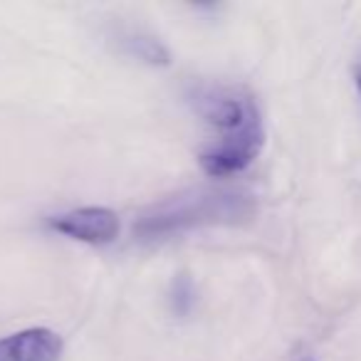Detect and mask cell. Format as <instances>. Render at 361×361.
<instances>
[{
  "instance_id": "1",
  "label": "cell",
  "mask_w": 361,
  "mask_h": 361,
  "mask_svg": "<svg viewBox=\"0 0 361 361\" xmlns=\"http://www.w3.org/2000/svg\"><path fill=\"white\" fill-rule=\"evenodd\" d=\"M196 111L218 131V144L201 151V169L213 178L245 171L265 144V129L257 104L238 87H198L193 92Z\"/></svg>"
},
{
  "instance_id": "2",
  "label": "cell",
  "mask_w": 361,
  "mask_h": 361,
  "mask_svg": "<svg viewBox=\"0 0 361 361\" xmlns=\"http://www.w3.org/2000/svg\"><path fill=\"white\" fill-rule=\"evenodd\" d=\"M252 196L243 191H191L154 206L139 218L134 231L141 238H164L198 226L240 223L252 216Z\"/></svg>"
},
{
  "instance_id": "3",
  "label": "cell",
  "mask_w": 361,
  "mask_h": 361,
  "mask_svg": "<svg viewBox=\"0 0 361 361\" xmlns=\"http://www.w3.org/2000/svg\"><path fill=\"white\" fill-rule=\"evenodd\" d=\"M50 228L72 238V240L90 243V245H106L119 235V216L111 208L87 206L55 216L50 221Z\"/></svg>"
},
{
  "instance_id": "4",
  "label": "cell",
  "mask_w": 361,
  "mask_h": 361,
  "mask_svg": "<svg viewBox=\"0 0 361 361\" xmlns=\"http://www.w3.org/2000/svg\"><path fill=\"white\" fill-rule=\"evenodd\" d=\"M62 339L52 329L35 326L0 339V361H57Z\"/></svg>"
},
{
  "instance_id": "5",
  "label": "cell",
  "mask_w": 361,
  "mask_h": 361,
  "mask_svg": "<svg viewBox=\"0 0 361 361\" xmlns=\"http://www.w3.org/2000/svg\"><path fill=\"white\" fill-rule=\"evenodd\" d=\"M119 47L124 55L134 57L139 62H146L151 67H166L171 62V52L159 37L146 35V32L139 30H126L119 35Z\"/></svg>"
},
{
  "instance_id": "6",
  "label": "cell",
  "mask_w": 361,
  "mask_h": 361,
  "mask_svg": "<svg viewBox=\"0 0 361 361\" xmlns=\"http://www.w3.org/2000/svg\"><path fill=\"white\" fill-rule=\"evenodd\" d=\"M193 300H196V290H193L191 277L178 275L173 280V287H171V307H173L176 314H188L193 307Z\"/></svg>"
},
{
  "instance_id": "7",
  "label": "cell",
  "mask_w": 361,
  "mask_h": 361,
  "mask_svg": "<svg viewBox=\"0 0 361 361\" xmlns=\"http://www.w3.org/2000/svg\"><path fill=\"white\" fill-rule=\"evenodd\" d=\"M354 82H356V90H359V94H361V62L354 67Z\"/></svg>"
},
{
  "instance_id": "8",
  "label": "cell",
  "mask_w": 361,
  "mask_h": 361,
  "mask_svg": "<svg viewBox=\"0 0 361 361\" xmlns=\"http://www.w3.org/2000/svg\"><path fill=\"white\" fill-rule=\"evenodd\" d=\"M297 361H317V359H314V356H300Z\"/></svg>"
}]
</instances>
